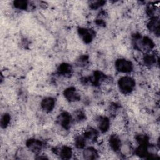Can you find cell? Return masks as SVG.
<instances>
[{
    "mask_svg": "<svg viewBox=\"0 0 160 160\" xmlns=\"http://www.w3.org/2000/svg\"><path fill=\"white\" fill-rule=\"evenodd\" d=\"M118 86L123 95H130L135 90L136 80L131 76H121L118 81Z\"/></svg>",
    "mask_w": 160,
    "mask_h": 160,
    "instance_id": "obj_1",
    "label": "cell"
},
{
    "mask_svg": "<svg viewBox=\"0 0 160 160\" xmlns=\"http://www.w3.org/2000/svg\"><path fill=\"white\" fill-rule=\"evenodd\" d=\"M56 122L64 130H68L71 128V125L73 122L72 115L68 111L61 112L56 118Z\"/></svg>",
    "mask_w": 160,
    "mask_h": 160,
    "instance_id": "obj_2",
    "label": "cell"
},
{
    "mask_svg": "<svg viewBox=\"0 0 160 160\" xmlns=\"http://www.w3.org/2000/svg\"><path fill=\"white\" fill-rule=\"evenodd\" d=\"M116 69L122 74L131 72L134 69V65L131 61L124 58H119L115 61Z\"/></svg>",
    "mask_w": 160,
    "mask_h": 160,
    "instance_id": "obj_3",
    "label": "cell"
},
{
    "mask_svg": "<svg viewBox=\"0 0 160 160\" xmlns=\"http://www.w3.org/2000/svg\"><path fill=\"white\" fill-rule=\"evenodd\" d=\"M63 96L64 99L69 103H76L81 98L80 92L75 87H68L64 90Z\"/></svg>",
    "mask_w": 160,
    "mask_h": 160,
    "instance_id": "obj_4",
    "label": "cell"
},
{
    "mask_svg": "<svg viewBox=\"0 0 160 160\" xmlns=\"http://www.w3.org/2000/svg\"><path fill=\"white\" fill-rule=\"evenodd\" d=\"M57 104L56 99L52 97H46L40 102L41 110L46 113H50L54 111Z\"/></svg>",
    "mask_w": 160,
    "mask_h": 160,
    "instance_id": "obj_5",
    "label": "cell"
},
{
    "mask_svg": "<svg viewBox=\"0 0 160 160\" xmlns=\"http://www.w3.org/2000/svg\"><path fill=\"white\" fill-rule=\"evenodd\" d=\"M26 147L30 152L34 154H38L41 152V151L42 149L43 144L41 141L35 138H31L27 140Z\"/></svg>",
    "mask_w": 160,
    "mask_h": 160,
    "instance_id": "obj_6",
    "label": "cell"
},
{
    "mask_svg": "<svg viewBox=\"0 0 160 160\" xmlns=\"http://www.w3.org/2000/svg\"><path fill=\"white\" fill-rule=\"evenodd\" d=\"M100 156L99 150L93 146L85 147L82 151V158L85 159H98Z\"/></svg>",
    "mask_w": 160,
    "mask_h": 160,
    "instance_id": "obj_7",
    "label": "cell"
},
{
    "mask_svg": "<svg viewBox=\"0 0 160 160\" xmlns=\"http://www.w3.org/2000/svg\"><path fill=\"white\" fill-rule=\"evenodd\" d=\"M78 34L80 38L86 43L91 42L94 36V32L92 29L81 28L78 29Z\"/></svg>",
    "mask_w": 160,
    "mask_h": 160,
    "instance_id": "obj_8",
    "label": "cell"
},
{
    "mask_svg": "<svg viewBox=\"0 0 160 160\" xmlns=\"http://www.w3.org/2000/svg\"><path fill=\"white\" fill-rule=\"evenodd\" d=\"M57 71L59 76L64 78H67L71 74L72 72V68L69 64L62 63L61 64L58 68Z\"/></svg>",
    "mask_w": 160,
    "mask_h": 160,
    "instance_id": "obj_9",
    "label": "cell"
},
{
    "mask_svg": "<svg viewBox=\"0 0 160 160\" xmlns=\"http://www.w3.org/2000/svg\"><path fill=\"white\" fill-rule=\"evenodd\" d=\"M11 116L9 114L4 112L1 117V126L2 128H6L11 122Z\"/></svg>",
    "mask_w": 160,
    "mask_h": 160,
    "instance_id": "obj_10",
    "label": "cell"
},
{
    "mask_svg": "<svg viewBox=\"0 0 160 160\" xmlns=\"http://www.w3.org/2000/svg\"><path fill=\"white\" fill-rule=\"evenodd\" d=\"M13 6L19 10H26L28 8V2L26 1H13Z\"/></svg>",
    "mask_w": 160,
    "mask_h": 160,
    "instance_id": "obj_11",
    "label": "cell"
},
{
    "mask_svg": "<svg viewBox=\"0 0 160 160\" xmlns=\"http://www.w3.org/2000/svg\"><path fill=\"white\" fill-rule=\"evenodd\" d=\"M106 3V2L104 1H91L90 2L89 4V6L91 9H97L99 8H101V6H104V4Z\"/></svg>",
    "mask_w": 160,
    "mask_h": 160,
    "instance_id": "obj_12",
    "label": "cell"
}]
</instances>
